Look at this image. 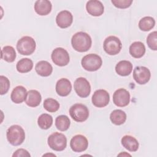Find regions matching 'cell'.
<instances>
[{
    "label": "cell",
    "instance_id": "cell-1",
    "mask_svg": "<svg viewBox=\"0 0 157 157\" xmlns=\"http://www.w3.org/2000/svg\"><path fill=\"white\" fill-rule=\"evenodd\" d=\"M92 44L91 38L89 34L85 32H78L73 35L71 44L73 48L78 52L88 51Z\"/></svg>",
    "mask_w": 157,
    "mask_h": 157
},
{
    "label": "cell",
    "instance_id": "cell-2",
    "mask_svg": "<svg viewBox=\"0 0 157 157\" xmlns=\"http://www.w3.org/2000/svg\"><path fill=\"white\" fill-rule=\"evenodd\" d=\"M6 136L8 142L11 145L17 146L21 145L25 140V132L20 126L15 124L8 128Z\"/></svg>",
    "mask_w": 157,
    "mask_h": 157
},
{
    "label": "cell",
    "instance_id": "cell-3",
    "mask_svg": "<svg viewBox=\"0 0 157 157\" xmlns=\"http://www.w3.org/2000/svg\"><path fill=\"white\" fill-rule=\"evenodd\" d=\"M34 39L30 36H24L18 40L17 44L18 52L22 55H30L36 49Z\"/></svg>",
    "mask_w": 157,
    "mask_h": 157
},
{
    "label": "cell",
    "instance_id": "cell-4",
    "mask_svg": "<svg viewBox=\"0 0 157 157\" xmlns=\"http://www.w3.org/2000/svg\"><path fill=\"white\" fill-rule=\"evenodd\" d=\"M81 64L83 69L86 71L93 72L98 70L101 67L102 61L99 55L90 53L83 57Z\"/></svg>",
    "mask_w": 157,
    "mask_h": 157
},
{
    "label": "cell",
    "instance_id": "cell-5",
    "mask_svg": "<svg viewBox=\"0 0 157 157\" xmlns=\"http://www.w3.org/2000/svg\"><path fill=\"white\" fill-rule=\"evenodd\" d=\"M48 144L53 150L61 151L64 150L67 145V139L66 136L59 132H55L48 137Z\"/></svg>",
    "mask_w": 157,
    "mask_h": 157
},
{
    "label": "cell",
    "instance_id": "cell-6",
    "mask_svg": "<svg viewBox=\"0 0 157 157\" xmlns=\"http://www.w3.org/2000/svg\"><path fill=\"white\" fill-rule=\"evenodd\" d=\"M69 114L71 118L77 122H83L86 120L89 117V110L86 106L82 104H75L69 109Z\"/></svg>",
    "mask_w": 157,
    "mask_h": 157
},
{
    "label": "cell",
    "instance_id": "cell-7",
    "mask_svg": "<svg viewBox=\"0 0 157 157\" xmlns=\"http://www.w3.org/2000/svg\"><path fill=\"white\" fill-rule=\"evenodd\" d=\"M103 47L107 54L115 55L121 51L122 44L119 38L114 36H110L104 40Z\"/></svg>",
    "mask_w": 157,
    "mask_h": 157
},
{
    "label": "cell",
    "instance_id": "cell-8",
    "mask_svg": "<svg viewBox=\"0 0 157 157\" xmlns=\"http://www.w3.org/2000/svg\"><path fill=\"white\" fill-rule=\"evenodd\" d=\"M51 58L54 64L59 66H66L70 60L68 52L61 47L54 49L52 53Z\"/></svg>",
    "mask_w": 157,
    "mask_h": 157
},
{
    "label": "cell",
    "instance_id": "cell-9",
    "mask_svg": "<svg viewBox=\"0 0 157 157\" xmlns=\"http://www.w3.org/2000/svg\"><path fill=\"white\" fill-rule=\"evenodd\" d=\"M77 94L81 98H86L91 92V86L89 82L84 77L77 78L74 84Z\"/></svg>",
    "mask_w": 157,
    "mask_h": 157
},
{
    "label": "cell",
    "instance_id": "cell-10",
    "mask_svg": "<svg viewBox=\"0 0 157 157\" xmlns=\"http://www.w3.org/2000/svg\"><path fill=\"white\" fill-rule=\"evenodd\" d=\"M92 103L97 107H104L108 105L110 101L109 93L105 90H98L92 96Z\"/></svg>",
    "mask_w": 157,
    "mask_h": 157
},
{
    "label": "cell",
    "instance_id": "cell-11",
    "mask_svg": "<svg viewBox=\"0 0 157 157\" xmlns=\"http://www.w3.org/2000/svg\"><path fill=\"white\" fill-rule=\"evenodd\" d=\"M113 102L118 107H125L130 102V94L124 88L117 90L113 94Z\"/></svg>",
    "mask_w": 157,
    "mask_h": 157
},
{
    "label": "cell",
    "instance_id": "cell-12",
    "mask_svg": "<svg viewBox=\"0 0 157 157\" xmlns=\"http://www.w3.org/2000/svg\"><path fill=\"white\" fill-rule=\"evenodd\" d=\"M151 74L150 70L144 66H137L133 71V78L135 81L140 84L147 83L150 78Z\"/></svg>",
    "mask_w": 157,
    "mask_h": 157
},
{
    "label": "cell",
    "instance_id": "cell-13",
    "mask_svg": "<svg viewBox=\"0 0 157 157\" xmlns=\"http://www.w3.org/2000/svg\"><path fill=\"white\" fill-rule=\"evenodd\" d=\"M70 146L74 152H82L87 149L88 142L85 136L78 134L71 139Z\"/></svg>",
    "mask_w": 157,
    "mask_h": 157
},
{
    "label": "cell",
    "instance_id": "cell-14",
    "mask_svg": "<svg viewBox=\"0 0 157 157\" xmlns=\"http://www.w3.org/2000/svg\"><path fill=\"white\" fill-rule=\"evenodd\" d=\"M87 12L92 16L99 17L102 15L104 7L102 3L99 1L91 0L87 2L86 5Z\"/></svg>",
    "mask_w": 157,
    "mask_h": 157
},
{
    "label": "cell",
    "instance_id": "cell-15",
    "mask_svg": "<svg viewBox=\"0 0 157 157\" xmlns=\"http://www.w3.org/2000/svg\"><path fill=\"white\" fill-rule=\"evenodd\" d=\"M72 21V15L68 10L61 11L58 13L56 17V24L61 28H66L70 26Z\"/></svg>",
    "mask_w": 157,
    "mask_h": 157
},
{
    "label": "cell",
    "instance_id": "cell-16",
    "mask_svg": "<svg viewBox=\"0 0 157 157\" xmlns=\"http://www.w3.org/2000/svg\"><path fill=\"white\" fill-rule=\"evenodd\" d=\"M72 90V85L71 82L66 78H60L56 84V91L61 96H67Z\"/></svg>",
    "mask_w": 157,
    "mask_h": 157
},
{
    "label": "cell",
    "instance_id": "cell-17",
    "mask_svg": "<svg viewBox=\"0 0 157 157\" xmlns=\"http://www.w3.org/2000/svg\"><path fill=\"white\" fill-rule=\"evenodd\" d=\"M26 89L23 86H17L13 88L11 93V100L15 104L22 103L26 100L27 96Z\"/></svg>",
    "mask_w": 157,
    "mask_h": 157
},
{
    "label": "cell",
    "instance_id": "cell-18",
    "mask_svg": "<svg viewBox=\"0 0 157 157\" xmlns=\"http://www.w3.org/2000/svg\"><path fill=\"white\" fill-rule=\"evenodd\" d=\"M52 5L47 0H38L34 4V10L39 15H47L50 13Z\"/></svg>",
    "mask_w": 157,
    "mask_h": 157
},
{
    "label": "cell",
    "instance_id": "cell-19",
    "mask_svg": "<svg viewBox=\"0 0 157 157\" xmlns=\"http://www.w3.org/2000/svg\"><path fill=\"white\" fill-rule=\"evenodd\" d=\"M42 100V97L40 93L35 90H31L27 93L25 102L27 105L31 107L38 106Z\"/></svg>",
    "mask_w": 157,
    "mask_h": 157
},
{
    "label": "cell",
    "instance_id": "cell-20",
    "mask_svg": "<svg viewBox=\"0 0 157 157\" xmlns=\"http://www.w3.org/2000/svg\"><path fill=\"white\" fill-rule=\"evenodd\" d=\"M35 70L39 75L42 77H48L52 73L53 67L48 61H40L36 64Z\"/></svg>",
    "mask_w": 157,
    "mask_h": 157
},
{
    "label": "cell",
    "instance_id": "cell-21",
    "mask_svg": "<svg viewBox=\"0 0 157 157\" xmlns=\"http://www.w3.org/2000/svg\"><path fill=\"white\" fill-rule=\"evenodd\" d=\"M132 71V63L126 60H122L118 62L115 66L116 72L121 76L129 75Z\"/></svg>",
    "mask_w": 157,
    "mask_h": 157
},
{
    "label": "cell",
    "instance_id": "cell-22",
    "mask_svg": "<svg viewBox=\"0 0 157 157\" xmlns=\"http://www.w3.org/2000/svg\"><path fill=\"white\" fill-rule=\"evenodd\" d=\"M121 142L122 145L130 151H136L139 148L137 140L131 136H124L121 140Z\"/></svg>",
    "mask_w": 157,
    "mask_h": 157
},
{
    "label": "cell",
    "instance_id": "cell-23",
    "mask_svg": "<svg viewBox=\"0 0 157 157\" xmlns=\"http://www.w3.org/2000/svg\"><path fill=\"white\" fill-rule=\"evenodd\" d=\"M129 51L132 57L140 58L142 57L145 53V47L141 42H134L130 45Z\"/></svg>",
    "mask_w": 157,
    "mask_h": 157
},
{
    "label": "cell",
    "instance_id": "cell-24",
    "mask_svg": "<svg viewBox=\"0 0 157 157\" xmlns=\"http://www.w3.org/2000/svg\"><path fill=\"white\" fill-rule=\"evenodd\" d=\"M110 119L113 124L115 125H121L125 122L126 120V114L122 110H114L110 115Z\"/></svg>",
    "mask_w": 157,
    "mask_h": 157
},
{
    "label": "cell",
    "instance_id": "cell-25",
    "mask_svg": "<svg viewBox=\"0 0 157 157\" xmlns=\"http://www.w3.org/2000/svg\"><path fill=\"white\" fill-rule=\"evenodd\" d=\"M33 67V62L29 58H22L18 61L16 68L18 72L20 73H26L31 71Z\"/></svg>",
    "mask_w": 157,
    "mask_h": 157
},
{
    "label": "cell",
    "instance_id": "cell-26",
    "mask_svg": "<svg viewBox=\"0 0 157 157\" xmlns=\"http://www.w3.org/2000/svg\"><path fill=\"white\" fill-rule=\"evenodd\" d=\"M16 58V52L13 47L7 45L1 50V59L7 62L12 63Z\"/></svg>",
    "mask_w": 157,
    "mask_h": 157
},
{
    "label": "cell",
    "instance_id": "cell-27",
    "mask_svg": "<svg viewBox=\"0 0 157 157\" xmlns=\"http://www.w3.org/2000/svg\"><path fill=\"white\" fill-rule=\"evenodd\" d=\"M71 121L67 116L61 115L56 118L55 126L56 128L61 131L67 130L70 126Z\"/></svg>",
    "mask_w": 157,
    "mask_h": 157
},
{
    "label": "cell",
    "instance_id": "cell-28",
    "mask_svg": "<svg viewBox=\"0 0 157 157\" xmlns=\"http://www.w3.org/2000/svg\"><path fill=\"white\" fill-rule=\"evenodd\" d=\"M53 123L52 117L47 113H43L40 115L37 119V124L42 129H48L50 128Z\"/></svg>",
    "mask_w": 157,
    "mask_h": 157
},
{
    "label": "cell",
    "instance_id": "cell-29",
    "mask_svg": "<svg viewBox=\"0 0 157 157\" xmlns=\"http://www.w3.org/2000/svg\"><path fill=\"white\" fill-rule=\"evenodd\" d=\"M155 25V20L151 17H145L140 20L139 22V28L144 31L151 30Z\"/></svg>",
    "mask_w": 157,
    "mask_h": 157
},
{
    "label": "cell",
    "instance_id": "cell-30",
    "mask_svg": "<svg viewBox=\"0 0 157 157\" xmlns=\"http://www.w3.org/2000/svg\"><path fill=\"white\" fill-rule=\"evenodd\" d=\"M44 109L49 112H55L59 108V102L53 98H47L44 102Z\"/></svg>",
    "mask_w": 157,
    "mask_h": 157
},
{
    "label": "cell",
    "instance_id": "cell-31",
    "mask_svg": "<svg viewBox=\"0 0 157 157\" xmlns=\"http://www.w3.org/2000/svg\"><path fill=\"white\" fill-rule=\"evenodd\" d=\"M157 39V33L156 31L151 32L148 34L147 38V43L150 48L153 50H157L156 39Z\"/></svg>",
    "mask_w": 157,
    "mask_h": 157
},
{
    "label": "cell",
    "instance_id": "cell-32",
    "mask_svg": "<svg viewBox=\"0 0 157 157\" xmlns=\"http://www.w3.org/2000/svg\"><path fill=\"white\" fill-rule=\"evenodd\" d=\"M0 83H1V94L3 95L7 93L10 88L9 80L4 75L0 76Z\"/></svg>",
    "mask_w": 157,
    "mask_h": 157
},
{
    "label": "cell",
    "instance_id": "cell-33",
    "mask_svg": "<svg viewBox=\"0 0 157 157\" xmlns=\"http://www.w3.org/2000/svg\"><path fill=\"white\" fill-rule=\"evenodd\" d=\"M111 2L117 8L126 9L131 5L132 0H112Z\"/></svg>",
    "mask_w": 157,
    "mask_h": 157
},
{
    "label": "cell",
    "instance_id": "cell-34",
    "mask_svg": "<svg viewBox=\"0 0 157 157\" xmlns=\"http://www.w3.org/2000/svg\"><path fill=\"white\" fill-rule=\"evenodd\" d=\"M30 154L28 153V151L25 149L23 148H20L17 150L12 155V156H30Z\"/></svg>",
    "mask_w": 157,
    "mask_h": 157
}]
</instances>
